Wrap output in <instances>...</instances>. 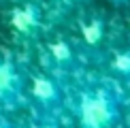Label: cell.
I'll return each instance as SVG.
<instances>
[{
    "instance_id": "cell-8",
    "label": "cell",
    "mask_w": 130,
    "mask_h": 128,
    "mask_svg": "<svg viewBox=\"0 0 130 128\" xmlns=\"http://www.w3.org/2000/svg\"><path fill=\"white\" fill-rule=\"evenodd\" d=\"M34 128H58V126H53V124H41V126H34Z\"/></svg>"
},
{
    "instance_id": "cell-11",
    "label": "cell",
    "mask_w": 130,
    "mask_h": 128,
    "mask_svg": "<svg viewBox=\"0 0 130 128\" xmlns=\"http://www.w3.org/2000/svg\"><path fill=\"white\" fill-rule=\"evenodd\" d=\"M115 2H126V0H115Z\"/></svg>"
},
{
    "instance_id": "cell-10",
    "label": "cell",
    "mask_w": 130,
    "mask_h": 128,
    "mask_svg": "<svg viewBox=\"0 0 130 128\" xmlns=\"http://www.w3.org/2000/svg\"><path fill=\"white\" fill-rule=\"evenodd\" d=\"M0 128H11V126H7V124H0Z\"/></svg>"
},
{
    "instance_id": "cell-5",
    "label": "cell",
    "mask_w": 130,
    "mask_h": 128,
    "mask_svg": "<svg viewBox=\"0 0 130 128\" xmlns=\"http://www.w3.org/2000/svg\"><path fill=\"white\" fill-rule=\"evenodd\" d=\"M49 56L51 60L62 68H68L75 60V53H73V47L68 45L66 41H53L49 43Z\"/></svg>"
},
{
    "instance_id": "cell-6",
    "label": "cell",
    "mask_w": 130,
    "mask_h": 128,
    "mask_svg": "<svg viewBox=\"0 0 130 128\" xmlns=\"http://www.w3.org/2000/svg\"><path fill=\"white\" fill-rule=\"evenodd\" d=\"M81 34H83V39H85L88 45H98V43L102 41V34H105V21H102L100 17L90 19L88 24H83Z\"/></svg>"
},
{
    "instance_id": "cell-1",
    "label": "cell",
    "mask_w": 130,
    "mask_h": 128,
    "mask_svg": "<svg viewBox=\"0 0 130 128\" xmlns=\"http://www.w3.org/2000/svg\"><path fill=\"white\" fill-rule=\"evenodd\" d=\"M120 117L115 98L105 92H88L81 96L79 103V120L81 128H111Z\"/></svg>"
},
{
    "instance_id": "cell-2",
    "label": "cell",
    "mask_w": 130,
    "mask_h": 128,
    "mask_svg": "<svg viewBox=\"0 0 130 128\" xmlns=\"http://www.w3.org/2000/svg\"><path fill=\"white\" fill-rule=\"evenodd\" d=\"M21 96H24V85L15 64L7 58H0V105L13 109L21 103Z\"/></svg>"
},
{
    "instance_id": "cell-4",
    "label": "cell",
    "mask_w": 130,
    "mask_h": 128,
    "mask_svg": "<svg viewBox=\"0 0 130 128\" xmlns=\"http://www.w3.org/2000/svg\"><path fill=\"white\" fill-rule=\"evenodd\" d=\"M11 24H13L15 30L24 32V34H32V32L39 28V24H41V11H39V7H34V4H26V7L13 11V15H11Z\"/></svg>"
},
{
    "instance_id": "cell-3",
    "label": "cell",
    "mask_w": 130,
    "mask_h": 128,
    "mask_svg": "<svg viewBox=\"0 0 130 128\" xmlns=\"http://www.w3.org/2000/svg\"><path fill=\"white\" fill-rule=\"evenodd\" d=\"M32 96L43 107H53V105L60 103V98H62L58 83L49 77H34V81H32Z\"/></svg>"
},
{
    "instance_id": "cell-7",
    "label": "cell",
    "mask_w": 130,
    "mask_h": 128,
    "mask_svg": "<svg viewBox=\"0 0 130 128\" xmlns=\"http://www.w3.org/2000/svg\"><path fill=\"white\" fill-rule=\"evenodd\" d=\"M111 68L117 75H122V77H130V51L115 53V58H113V62H111Z\"/></svg>"
},
{
    "instance_id": "cell-9",
    "label": "cell",
    "mask_w": 130,
    "mask_h": 128,
    "mask_svg": "<svg viewBox=\"0 0 130 128\" xmlns=\"http://www.w3.org/2000/svg\"><path fill=\"white\" fill-rule=\"evenodd\" d=\"M62 2H66V4H75V2H79V0H62Z\"/></svg>"
}]
</instances>
